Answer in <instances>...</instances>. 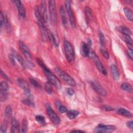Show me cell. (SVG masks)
<instances>
[{
	"instance_id": "f1b7e54d",
	"label": "cell",
	"mask_w": 133,
	"mask_h": 133,
	"mask_svg": "<svg viewBox=\"0 0 133 133\" xmlns=\"http://www.w3.org/2000/svg\"><path fill=\"white\" fill-rule=\"evenodd\" d=\"M12 110L11 107L10 105H8L5 109V111H4L5 117L7 118L10 117L12 115Z\"/></svg>"
},
{
	"instance_id": "f6af8a7d",
	"label": "cell",
	"mask_w": 133,
	"mask_h": 133,
	"mask_svg": "<svg viewBox=\"0 0 133 133\" xmlns=\"http://www.w3.org/2000/svg\"><path fill=\"white\" fill-rule=\"evenodd\" d=\"M103 109H104V110H105L106 111H111V110H113V109L111 108V107H109V106H108V105H106V106H104L103 107Z\"/></svg>"
},
{
	"instance_id": "ac0fdd59",
	"label": "cell",
	"mask_w": 133,
	"mask_h": 133,
	"mask_svg": "<svg viewBox=\"0 0 133 133\" xmlns=\"http://www.w3.org/2000/svg\"><path fill=\"white\" fill-rule=\"evenodd\" d=\"M11 132L18 133L20 132V126L18 121L15 118H12L11 122Z\"/></svg>"
},
{
	"instance_id": "5bb4252c",
	"label": "cell",
	"mask_w": 133,
	"mask_h": 133,
	"mask_svg": "<svg viewBox=\"0 0 133 133\" xmlns=\"http://www.w3.org/2000/svg\"><path fill=\"white\" fill-rule=\"evenodd\" d=\"M17 82L19 86L24 91L26 95L27 96L31 95V91L30 88L29 87V86L28 84V83L25 81L24 79L22 78H18L17 80Z\"/></svg>"
},
{
	"instance_id": "d590c367",
	"label": "cell",
	"mask_w": 133,
	"mask_h": 133,
	"mask_svg": "<svg viewBox=\"0 0 133 133\" xmlns=\"http://www.w3.org/2000/svg\"><path fill=\"white\" fill-rule=\"evenodd\" d=\"M45 89L46 92L49 94H51L52 92L53 89L51 86V84L49 82H48L45 85Z\"/></svg>"
},
{
	"instance_id": "30bf717a",
	"label": "cell",
	"mask_w": 133,
	"mask_h": 133,
	"mask_svg": "<svg viewBox=\"0 0 133 133\" xmlns=\"http://www.w3.org/2000/svg\"><path fill=\"white\" fill-rule=\"evenodd\" d=\"M91 86L93 89L97 92L98 94L102 96H106L107 95L105 90L102 87V86L99 84V82L96 81H91L90 83Z\"/></svg>"
},
{
	"instance_id": "7bdbcfd3",
	"label": "cell",
	"mask_w": 133,
	"mask_h": 133,
	"mask_svg": "<svg viewBox=\"0 0 133 133\" xmlns=\"http://www.w3.org/2000/svg\"><path fill=\"white\" fill-rule=\"evenodd\" d=\"M126 126L130 129H132V126H133V122L132 121H128L126 123Z\"/></svg>"
},
{
	"instance_id": "8fae6325",
	"label": "cell",
	"mask_w": 133,
	"mask_h": 133,
	"mask_svg": "<svg viewBox=\"0 0 133 133\" xmlns=\"http://www.w3.org/2000/svg\"><path fill=\"white\" fill-rule=\"evenodd\" d=\"M13 2L15 3V4L16 5V6L17 8L19 17L22 18H25V17H26L25 9L24 8L22 2L19 0L14 1Z\"/></svg>"
},
{
	"instance_id": "74e56055",
	"label": "cell",
	"mask_w": 133,
	"mask_h": 133,
	"mask_svg": "<svg viewBox=\"0 0 133 133\" xmlns=\"http://www.w3.org/2000/svg\"><path fill=\"white\" fill-rule=\"evenodd\" d=\"M0 27L1 29L2 28L3 26L4 25V13L2 12H1V16H0Z\"/></svg>"
},
{
	"instance_id": "60d3db41",
	"label": "cell",
	"mask_w": 133,
	"mask_h": 133,
	"mask_svg": "<svg viewBox=\"0 0 133 133\" xmlns=\"http://www.w3.org/2000/svg\"><path fill=\"white\" fill-rule=\"evenodd\" d=\"M9 58L10 62L13 65H15V58H14V57L13 56V55L12 54H10L9 55Z\"/></svg>"
},
{
	"instance_id": "d6986e66",
	"label": "cell",
	"mask_w": 133,
	"mask_h": 133,
	"mask_svg": "<svg viewBox=\"0 0 133 133\" xmlns=\"http://www.w3.org/2000/svg\"><path fill=\"white\" fill-rule=\"evenodd\" d=\"M116 30L117 31H118L119 32L123 34V35L130 36L131 34V32L130 30L126 26H117L116 28Z\"/></svg>"
},
{
	"instance_id": "52a82bcc",
	"label": "cell",
	"mask_w": 133,
	"mask_h": 133,
	"mask_svg": "<svg viewBox=\"0 0 133 133\" xmlns=\"http://www.w3.org/2000/svg\"><path fill=\"white\" fill-rule=\"evenodd\" d=\"M116 127L113 125H105L104 124H99L94 129L95 132L98 133H109L114 131Z\"/></svg>"
},
{
	"instance_id": "f35d334b",
	"label": "cell",
	"mask_w": 133,
	"mask_h": 133,
	"mask_svg": "<svg viewBox=\"0 0 133 133\" xmlns=\"http://www.w3.org/2000/svg\"><path fill=\"white\" fill-rule=\"evenodd\" d=\"M59 111L61 113H65V112H67V109L64 106V105H60L59 107Z\"/></svg>"
},
{
	"instance_id": "8992f818",
	"label": "cell",
	"mask_w": 133,
	"mask_h": 133,
	"mask_svg": "<svg viewBox=\"0 0 133 133\" xmlns=\"http://www.w3.org/2000/svg\"><path fill=\"white\" fill-rule=\"evenodd\" d=\"M9 86L6 82H2L0 85V100L1 102L5 101L9 96Z\"/></svg>"
},
{
	"instance_id": "6da1fadb",
	"label": "cell",
	"mask_w": 133,
	"mask_h": 133,
	"mask_svg": "<svg viewBox=\"0 0 133 133\" xmlns=\"http://www.w3.org/2000/svg\"><path fill=\"white\" fill-rule=\"evenodd\" d=\"M37 61L38 64L43 69V71L47 77L48 82L52 85H54L57 88H60L61 87V83L58 78L53 73L47 68V66L44 64L43 62L38 58H37Z\"/></svg>"
},
{
	"instance_id": "3957f363",
	"label": "cell",
	"mask_w": 133,
	"mask_h": 133,
	"mask_svg": "<svg viewBox=\"0 0 133 133\" xmlns=\"http://www.w3.org/2000/svg\"><path fill=\"white\" fill-rule=\"evenodd\" d=\"M55 71L57 74L60 76V77L66 83L71 86H75L76 82L74 79L70 76L68 73L61 70L59 68H55Z\"/></svg>"
},
{
	"instance_id": "f546056e",
	"label": "cell",
	"mask_w": 133,
	"mask_h": 133,
	"mask_svg": "<svg viewBox=\"0 0 133 133\" xmlns=\"http://www.w3.org/2000/svg\"><path fill=\"white\" fill-rule=\"evenodd\" d=\"M28 98L26 99H24L23 100V102L24 104L27 105L29 107H34V102H33V101L31 99V96H29V97H27Z\"/></svg>"
},
{
	"instance_id": "bcb514c9",
	"label": "cell",
	"mask_w": 133,
	"mask_h": 133,
	"mask_svg": "<svg viewBox=\"0 0 133 133\" xmlns=\"http://www.w3.org/2000/svg\"><path fill=\"white\" fill-rule=\"evenodd\" d=\"M71 132H84V131H83V130H72Z\"/></svg>"
},
{
	"instance_id": "7402d4cb",
	"label": "cell",
	"mask_w": 133,
	"mask_h": 133,
	"mask_svg": "<svg viewBox=\"0 0 133 133\" xmlns=\"http://www.w3.org/2000/svg\"><path fill=\"white\" fill-rule=\"evenodd\" d=\"M121 38L127 44L128 48L132 49V40L130 36L123 35L121 36Z\"/></svg>"
},
{
	"instance_id": "b9f144b4",
	"label": "cell",
	"mask_w": 133,
	"mask_h": 133,
	"mask_svg": "<svg viewBox=\"0 0 133 133\" xmlns=\"http://www.w3.org/2000/svg\"><path fill=\"white\" fill-rule=\"evenodd\" d=\"M66 91H67L68 94L69 95H70V96H72V95H73L74 94V90H73L72 88H68L67 90H66Z\"/></svg>"
},
{
	"instance_id": "9a60e30c",
	"label": "cell",
	"mask_w": 133,
	"mask_h": 133,
	"mask_svg": "<svg viewBox=\"0 0 133 133\" xmlns=\"http://www.w3.org/2000/svg\"><path fill=\"white\" fill-rule=\"evenodd\" d=\"M110 71L111 75L113 78V79L115 81H117L119 78V72L118 69L116 65L112 64L110 66Z\"/></svg>"
},
{
	"instance_id": "1f68e13d",
	"label": "cell",
	"mask_w": 133,
	"mask_h": 133,
	"mask_svg": "<svg viewBox=\"0 0 133 133\" xmlns=\"http://www.w3.org/2000/svg\"><path fill=\"white\" fill-rule=\"evenodd\" d=\"M7 125L8 123L7 121L5 120L1 124V133H5L7 131Z\"/></svg>"
},
{
	"instance_id": "e575fe53",
	"label": "cell",
	"mask_w": 133,
	"mask_h": 133,
	"mask_svg": "<svg viewBox=\"0 0 133 133\" xmlns=\"http://www.w3.org/2000/svg\"><path fill=\"white\" fill-rule=\"evenodd\" d=\"M27 128H28V122L26 119H24L22 122V128H21V132H26L27 131Z\"/></svg>"
},
{
	"instance_id": "4fadbf2b",
	"label": "cell",
	"mask_w": 133,
	"mask_h": 133,
	"mask_svg": "<svg viewBox=\"0 0 133 133\" xmlns=\"http://www.w3.org/2000/svg\"><path fill=\"white\" fill-rule=\"evenodd\" d=\"M20 48L24 55V56L25 57V58L30 60L31 58V54L30 52V50L29 48L28 47V46L22 41H20L19 43Z\"/></svg>"
},
{
	"instance_id": "44dd1931",
	"label": "cell",
	"mask_w": 133,
	"mask_h": 133,
	"mask_svg": "<svg viewBox=\"0 0 133 133\" xmlns=\"http://www.w3.org/2000/svg\"><path fill=\"white\" fill-rule=\"evenodd\" d=\"M60 14L61 16V21L63 24L64 25V26L67 25L68 21H67V19L66 17V14H65V10L62 6H61L60 8Z\"/></svg>"
},
{
	"instance_id": "d6a6232c",
	"label": "cell",
	"mask_w": 133,
	"mask_h": 133,
	"mask_svg": "<svg viewBox=\"0 0 133 133\" xmlns=\"http://www.w3.org/2000/svg\"><path fill=\"white\" fill-rule=\"evenodd\" d=\"M30 82L31 83V84L34 86L35 88H41V86L40 85V84L36 81L35 80L34 78H30Z\"/></svg>"
},
{
	"instance_id": "e0dca14e",
	"label": "cell",
	"mask_w": 133,
	"mask_h": 133,
	"mask_svg": "<svg viewBox=\"0 0 133 133\" xmlns=\"http://www.w3.org/2000/svg\"><path fill=\"white\" fill-rule=\"evenodd\" d=\"M11 54L13 55V56L14 57V58H15V59H16L18 62L24 68H25L26 66V63L24 61V59L19 55V54L14 49H11Z\"/></svg>"
},
{
	"instance_id": "7c38bea8",
	"label": "cell",
	"mask_w": 133,
	"mask_h": 133,
	"mask_svg": "<svg viewBox=\"0 0 133 133\" xmlns=\"http://www.w3.org/2000/svg\"><path fill=\"white\" fill-rule=\"evenodd\" d=\"M39 10L45 24L47 23L48 21V16L47 13L46 2L45 1H42L41 2V6L39 7Z\"/></svg>"
},
{
	"instance_id": "ee69618b",
	"label": "cell",
	"mask_w": 133,
	"mask_h": 133,
	"mask_svg": "<svg viewBox=\"0 0 133 133\" xmlns=\"http://www.w3.org/2000/svg\"><path fill=\"white\" fill-rule=\"evenodd\" d=\"M1 75H2L5 79H7V81H10V79H9V77L7 76V75H6V74H5L4 72H3V71L2 70H1Z\"/></svg>"
},
{
	"instance_id": "ab89813d",
	"label": "cell",
	"mask_w": 133,
	"mask_h": 133,
	"mask_svg": "<svg viewBox=\"0 0 133 133\" xmlns=\"http://www.w3.org/2000/svg\"><path fill=\"white\" fill-rule=\"evenodd\" d=\"M127 54L128 55V56L129 57V58L132 60V58H133V52H132V49H130L128 48L127 50Z\"/></svg>"
},
{
	"instance_id": "7a4b0ae2",
	"label": "cell",
	"mask_w": 133,
	"mask_h": 133,
	"mask_svg": "<svg viewBox=\"0 0 133 133\" xmlns=\"http://www.w3.org/2000/svg\"><path fill=\"white\" fill-rule=\"evenodd\" d=\"M64 51L66 59L69 63H73L74 61V51L72 45L68 41H63Z\"/></svg>"
},
{
	"instance_id": "836d02e7",
	"label": "cell",
	"mask_w": 133,
	"mask_h": 133,
	"mask_svg": "<svg viewBox=\"0 0 133 133\" xmlns=\"http://www.w3.org/2000/svg\"><path fill=\"white\" fill-rule=\"evenodd\" d=\"M35 119L36 121L40 123L41 124H45V117L43 115H38L35 116Z\"/></svg>"
},
{
	"instance_id": "5b68a950",
	"label": "cell",
	"mask_w": 133,
	"mask_h": 133,
	"mask_svg": "<svg viewBox=\"0 0 133 133\" xmlns=\"http://www.w3.org/2000/svg\"><path fill=\"white\" fill-rule=\"evenodd\" d=\"M90 55L93 61L94 62L95 65H96L97 69H98V70L104 75H107V71L105 68L104 67V66L103 65L102 63H101L97 55L94 51H91L90 54Z\"/></svg>"
},
{
	"instance_id": "484cf974",
	"label": "cell",
	"mask_w": 133,
	"mask_h": 133,
	"mask_svg": "<svg viewBox=\"0 0 133 133\" xmlns=\"http://www.w3.org/2000/svg\"><path fill=\"white\" fill-rule=\"evenodd\" d=\"M121 88L125 91H126L128 92L132 93V86L127 83H124L121 85Z\"/></svg>"
},
{
	"instance_id": "4316f807",
	"label": "cell",
	"mask_w": 133,
	"mask_h": 133,
	"mask_svg": "<svg viewBox=\"0 0 133 133\" xmlns=\"http://www.w3.org/2000/svg\"><path fill=\"white\" fill-rule=\"evenodd\" d=\"M117 112L119 114H120L124 116L127 117H130L132 115L131 113L129 111H128V110H127L125 109H123V108H119V109H118Z\"/></svg>"
},
{
	"instance_id": "ba28073f",
	"label": "cell",
	"mask_w": 133,
	"mask_h": 133,
	"mask_svg": "<svg viewBox=\"0 0 133 133\" xmlns=\"http://www.w3.org/2000/svg\"><path fill=\"white\" fill-rule=\"evenodd\" d=\"M48 6L50 17L51 22L53 23H55L57 21V13H56V2L55 1H49Z\"/></svg>"
},
{
	"instance_id": "603a6c76",
	"label": "cell",
	"mask_w": 133,
	"mask_h": 133,
	"mask_svg": "<svg viewBox=\"0 0 133 133\" xmlns=\"http://www.w3.org/2000/svg\"><path fill=\"white\" fill-rule=\"evenodd\" d=\"M4 25L5 26L6 30L8 33H10L11 31V28L10 25V23L8 19L6 13L4 14Z\"/></svg>"
},
{
	"instance_id": "ffe728a7",
	"label": "cell",
	"mask_w": 133,
	"mask_h": 133,
	"mask_svg": "<svg viewBox=\"0 0 133 133\" xmlns=\"http://www.w3.org/2000/svg\"><path fill=\"white\" fill-rule=\"evenodd\" d=\"M47 38L53 45H54L56 47L58 46L59 41H58L57 38L54 35V34L49 31H47Z\"/></svg>"
},
{
	"instance_id": "cb8c5ba5",
	"label": "cell",
	"mask_w": 133,
	"mask_h": 133,
	"mask_svg": "<svg viewBox=\"0 0 133 133\" xmlns=\"http://www.w3.org/2000/svg\"><path fill=\"white\" fill-rule=\"evenodd\" d=\"M124 12L128 20H129L130 21H132L133 13H132V11L130 9H129L127 7L124 8Z\"/></svg>"
},
{
	"instance_id": "277c9868",
	"label": "cell",
	"mask_w": 133,
	"mask_h": 133,
	"mask_svg": "<svg viewBox=\"0 0 133 133\" xmlns=\"http://www.w3.org/2000/svg\"><path fill=\"white\" fill-rule=\"evenodd\" d=\"M64 3H65V9L67 12V14H68V18L70 21V24L73 28H76V23L75 17H74V15L73 14V11L72 9L71 2L70 1H65Z\"/></svg>"
},
{
	"instance_id": "2e32d148",
	"label": "cell",
	"mask_w": 133,
	"mask_h": 133,
	"mask_svg": "<svg viewBox=\"0 0 133 133\" xmlns=\"http://www.w3.org/2000/svg\"><path fill=\"white\" fill-rule=\"evenodd\" d=\"M89 48L90 47L88 45L84 42H82L81 44L80 51L81 55L83 57H87L89 54Z\"/></svg>"
},
{
	"instance_id": "4dcf8cb0",
	"label": "cell",
	"mask_w": 133,
	"mask_h": 133,
	"mask_svg": "<svg viewBox=\"0 0 133 133\" xmlns=\"http://www.w3.org/2000/svg\"><path fill=\"white\" fill-rule=\"evenodd\" d=\"M99 41H100V43L101 47L105 48V37L103 34L101 32H100L99 33Z\"/></svg>"
},
{
	"instance_id": "9c48e42d",
	"label": "cell",
	"mask_w": 133,
	"mask_h": 133,
	"mask_svg": "<svg viewBox=\"0 0 133 133\" xmlns=\"http://www.w3.org/2000/svg\"><path fill=\"white\" fill-rule=\"evenodd\" d=\"M46 111L51 121L55 125L59 124L60 122V119L54 111V110L51 108V107L49 105L47 106L46 108Z\"/></svg>"
},
{
	"instance_id": "8d00e7d4",
	"label": "cell",
	"mask_w": 133,
	"mask_h": 133,
	"mask_svg": "<svg viewBox=\"0 0 133 133\" xmlns=\"http://www.w3.org/2000/svg\"><path fill=\"white\" fill-rule=\"evenodd\" d=\"M100 52L102 54V55L106 59H109V55L107 50L105 49V48H102L101 47L100 48Z\"/></svg>"
},
{
	"instance_id": "d4e9b609",
	"label": "cell",
	"mask_w": 133,
	"mask_h": 133,
	"mask_svg": "<svg viewBox=\"0 0 133 133\" xmlns=\"http://www.w3.org/2000/svg\"><path fill=\"white\" fill-rule=\"evenodd\" d=\"M79 112L76 110H70L68 111H67L66 112L67 116L70 119H72L75 118L79 114Z\"/></svg>"
},
{
	"instance_id": "83f0119b",
	"label": "cell",
	"mask_w": 133,
	"mask_h": 133,
	"mask_svg": "<svg viewBox=\"0 0 133 133\" xmlns=\"http://www.w3.org/2000/svg\"><path fill=\"white\" fill-rule=\"evenodd\" d=\"M85 15L86 16V18H87V19L88 20V21H89L91 20L93 18V15H92V11L89 7L86 6L85 7Z\"/></svg>"
}]
</instances>
